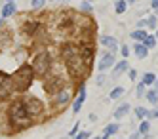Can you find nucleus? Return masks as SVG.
I'll return each instance as SVG.
<instances>
[{
  "label": "nucleus",
  "instance_id": "f257e3e1",
  "mask_svg": "<svg viewBox=\"0 0 158 139\" xmlns=\"http://www.w3.org/2000/svg\"><path fill=\"white\" fill-rule=\"evenodd\" d=\"M10 122H12V126H15V128H27V126L32 122V116L27 112L25 105H23V99L21 101H15L12 107H10Z\"/></svg>",
  "mask_w": 158,
  "mask_h": 139
},
{
  "label": "nucleus",
  "instance_id": "f03ea898",
  "mask_svg": "<svg viewBox=\"0 0 158 139\" xmlns=\"http://www.w3.org/2000/svg\"><path fill=\"white\" fill-rule=\"evenodd\" d=\"M32 76H35V71H32V67H31V65L19 67L17 71L14 73V76H12L14 88L19 90V91H25V90L32 84Z\"/></svg>",
  "mask_w": 158,
  "mask_h": 139
},
{
  "label": "nucleus",
  "instance_id": "7ed1b4c3",
  "mask_svg": "<svg viewBox=\"0 0 158 139\" xmlns=\"http://www.w3.org/2000/svg\"><path fill=\"white\" fill-rule=\"evenodd\" d=\"M67 67H69V74H71L73 78H82V76L86 74V71H88V63L84 61L82 53L73 55L71 59L67 61Z\"/></svg>",
  "mask_w": 158,
  "mask_h": 139
},
{
  "label": "nucleus",
  "instance_id": "20e7f679",
  "mask_svg": "<svg viewBox=\"0 0 158 139\" xmlns=\"http://www.w3.org/2000/svg\"><path fill=\"white\" fill-rule=\"evenodd\" d=\"M50 65H52L50 53L42 52V53H38V55L35 57V61H32V71H35V74H44V73L50 69Z\"/></svg>",
  "mask_w": 158,
  "mask_h": 139
},
{
  "label": "nucleus",
  "instance_id": "39448f33",
  "mask_svg": "<svg viewBox=\"0 0 158 139\" xmlns=\"http://www.w3.org/2000/svg\"><path fill=\"white\" fill-rule=\"evenodd\" d=\"M23 105H25L27 112L31 114L32 118H35V116H38V114L44 111V105H42V101H40V99H36V97H32V95H27V97L23 99Z\"/></svg>",
  "mask_w": 158,
  "mask_h": 139
},
{
  "label": "nucleus",
  "instance_id": "423d86ee",
  "mask_svg": "<svg viewBox=\"0 0 158 139\" xmlns=\"http://www.w3.org/2000/svg\"><path fill=\"white\" fill-rule=\"evenodd\" d=\"M14 90V82H12V76L4 74L0 71V99H6Z\"/></svg>",
  "mask_w": 158,
  "mask_h": 139
},
{
  "label": "nucleus",
  "instance_id": "0eeeda50",
  "mask_svg": "<svg viewBox=\"0 0 158 139\" xmlns=\"http://www.w3.org/2000/svg\"><path fill=\"white\" fill-rule=\"evenodd\" d=\"M112 65H114V55H112V52H109V53H105V55L99 59V67H97V69H99L101 73H105L107 69H110Z\"/></svg>",
  "mask_w": 158,
  "mask_h": 139
},
{
  "label": "nucleus",
  "instance_id": "6e6552de",
  "mask_svg": "<svg viewBox=\"0 0 158 139\" xmlns=\"http://www.w3.org/2000/svg\"><path fill=\"white\" fill-rule=\"evenodd\" d=\"M84 101H86V86H80V90H78V95H76V99H74V105H73V112H80Z\"/></svg>",
  "mask_w": 158,
  "mask_h": 139
},
{
  "label": "nucleus",
  "instance_id": "1a4fd4ad",
  "mask_svg": "<svg viewBox=\"0 0 158 139\" xmlns=\"http://www.w3.org/2000/svg\"><path fill=\"white\" fill-rule=\"evenodd\" d=\"M101 42H103L110 52H116V50H118V42L112 38V36H101Z\"/></svg>",
  "mask_w": 158,
  "mask_h": 139
},
{
  "label": "nucleus",
  "instance_id": "9d476101",
  "mask_svg": "<svg viewBox=\"0 0 158 139\" xmlns=\"http://www.w3.org/2000/svg\"><path fill=\"white\" fill-rule=\"evenodd\" d=\"M76 53H80V50L76 48V46H65L63 48V57H65V61H69L73 55H76Z\"/></svg>",
  "mask_w": 158,
  "mask_h": 139
},
{
  "label": "nucleus",
  "instance_id": "9b49d317",
  "mask_svg": "<svg viewBox=\"0 0 158 139\" xmlns=\"http://www.w3.org/2000/svg\"><path fill=\"white\" fill-rule=\"evenodd\" d=\"M133 52H135V55H137L139 59H145V57H147V53H149V48H147L145 44H135Z\"/></svg>",
  "mask_w": 158,
  "mask_h": 139
},
{
  "label": "nucleus",
  "instance_id": "f8f14e48",
  "mask_svg": "<svg viewBox=\"0 0 158 139\" xmlns=\"http://www.w3.org/2000/svg\"><path fill=\"white\" fill-rule=\"evenodd\" d=\"M128 112H130V105H128V103H124V105H120V107L114 111V118H116V120H120V118L126 116Z\"/></svg>",
  "mask_w": 158,
  "mask_h": 139
},
{
  "label": "nucleus",
  "instance_id": "ddd939ff",
  "mask_svg": "<svg viewBox=\"0 0 158 139\" xmlns=\"http://www.w3.org/2000/svg\"><path fill=\"white\" fill-rule=\"evenodd\" d=\"M128 67H130V65H128V61H126V59H124V61H120V63H116L114 71H112V76H114V78H116V76H120V74H122L124 71H126Z\"/></svg>",
  "mask_w": 158,
  "mask_h": 139
},
{
  "label": "nucleus",
  "instance_id": "4468645a",
  "mask_svg": "<svg viewBox=\"0 0 158 139\" xmlns=\"http://www.w3.org/2000/svg\"><path fill=\"white\" fill-rule=\"evenodd\" d=\"M14 14H15V4L14 2L4 4V8H2V17H10V15H14Z\"/></svg>",
  "mask_w": 158,
  "mask_h": 139
},
{
  "label": "nucleus",
  "instance_id": "2eb2a0df",
  "mask_svg": "<svg viewBox=\"0 0 158 139\" xmlns=\"http://www.w3.org/2000/svg\"><path fill=\"white\" fill-rule=\"evenodd\" d=\"M130 36H131V38H133V40H137V42H139V40H141V42H143V40H145V38H147V32H145V31H143V29H137V31H133V32H131V34H130Z\"/></svg>",
  "mask_w": 158,
  "mask_h": 139
},
{
  "label": "nucleus",
  "instance_id": "dca6fc26",
  "mask_svg": "<svg viewBox=\"0 0 158 139\" xmlns=\"http://www.w3.org/2000/svg\"><path fill=\"white\" fill-rule=\"evenodd\" d=\"M69 101V91L67 90H61L57 94V105H65V103Z\"/></svg>",
  "mask_w": 158,
  "mask_h": 139
},
{
  "label": "nucleus",
  "instance_id": "f3484780",
  "mask_svg": "<svg viewBox=\"0 0 158 139\" xmlns=\"http://www.w3.org/2000/svg\"><path fill=\"white\" fill-rule=\"evenodd\" d=\"M156 82V76L152 74V73H147L145 76H143V84L145 86H151V84H154Z\"/></svg>",
  "mask_w": 158,
  "mask_h": 139
},
{
  "label": "nucleus",
  "instance_id": "a211bd4d",
  "mask_svg": "<svg viewBox=\"0 0 158 139\" xmlns=\"http://www.w3.org/2000/svg\"><path fill=\"white\" fill-rule=\"evenodd\" d=\"M147 99H149V103H152V105H156V103H158V91L151 90L149 94H147Z\"/></svg>",
  "mask_w": 158,
  "mask_h": 139
},
{
  "label": "nucleus",
  "instance_id": "6ab92c4d",
  "mask_svg": "<svg viewBox=\"0 0 158 139\" xmlns=\"http://www.w3.org/2000/svg\"><path fill=\"white\" fill-rule=\"evenodd\" d=\"M126 8H128V4H126V0H118L116 2V14H124V11H126Z\"/></svg>",
  "mask_w": 158,
  "mask_h": 139
},
{
  "label": "nucleus",
  "instance_id": "aec40b11",
  "mask_svg": "<svg viewBox=\"0 0 158 139\" xmlns=\"http://www.w3.org/2000/svg\"><path fill=\"white\" fill-rule=\"evenodd\" d=\"M118 132V124H109L105 128V135H114Z\"/></svg>",
  "mask_w": 158,
  "mask_h": 139
},
{
  "label": "nucleus",
  "instance_id": "412c9836",
  "mask_svg": "<svg viewBox=\"0 0 158 139\" xmlns=\"http://www.w3.org/2000/svg\"><path fill=\"white\" fill-rule=\"evenodd\" d=\"M143 44L147 46V48H152V46L156 44V38H154V36H151V34H147V38L143 40Z\"/></svg>",
  "mask_w": 158,
  "mask_h": 139
},
{
  "label": "nucleus",
  "instance_id": "4be33fe9",
  "mask_svg": "<svg viewBox=\"0 0 158 139\" xmlns=\"http://www.w3.org/2000/svg\"><path fill=\"white\" fill-rule=\"evenodd\" d=\"M122 94H124V88H120V86H118V88H114V90L110 91V99H118Z\"/></svg>",
  "mask_w": 158,
  "mask_h": 139
},
{
  "label": "nucleus",
  "instance_id": "5701e85b",
  "mask_svg": "<svg viewBox=\"0 0 158 139\" xmlns=\"http://www.w3.org/2000/svg\"><path fill=\"white\" fill-rule=\"evenodd\" d=\"M149 128H151V126H149V122H141V126H139V133L141 135H147V133H149Z\"/></svg>",
  "mask_w": 158,
  "mask_h": 139
},
{
  "label": "nucleus",
  "instance_id": "b1692460",
  "mask_svg": "<svg viewBox=\"0 0 158 139\" xmlns=\"http://www.w3.org/2000/svg\"><path fill=\"white\" fill-rule=\"evenodd\" d=\"M147 112H149V111H147V109H143V107H137V109H135V114H137V118H139V120L147 116Z\"/></svg>",
  "mask_w": 158,
  "mask_h": 139
},
{
  "label": "nucleus",
  "instance_id": "393cba45",
  "mask_svg": "<svg viewBox=\"0 0 158 139\" xmlns=\"http://www.w3.org/2000/svg\"><path fill=\"white\" fill-rule=\"evenodd\" d=\"M31 4H32V8H42L46 4V0H31Z\"/></svg>",
  "mask_w": 158,
  "mask_h": 139
},
{
  "label": "nucleus",
  "instance_id": "a878e982",
  "mask_svg": "<svg viewBox=\"0 0 158 139\" xmlns=\"http://www.w3.org/2000/svg\"><path fill=\"white\" fill-rule=\"evenodd\" d=\"M137 95H139V97H143V95H145V84H143V82L137 86Z\"/></svg>",
  "mask_w": 158,
  "mask_h": 139
},
{
  "label": "nucleus",
  "instance_id": "bb28decb",
  "mask_svg": "<svg viewBox=\"0 0 158 139\" xmlns=\"http://www.w3.org/2000/svg\"><path fill=\"white\" fill-rule=\"evenodd\" d=\"M147 25H149L151 29H154L156 27V17H149V19H147Z\"/></svg>",
  "mask_w": 158,
  "mask_h": 139
},
{
  "label": "nucleus",
  "instance_id": "cd10ccee",
  "mask_svg": "<svg viewBox=\"0 0 158 139\" xmlns=\"http://www.w3.org/2000/svg\"><path fill=\"white\" fill-rule=\"evenodd\" d=\"M120 53H122L124 57H128V55H130V48H128V46H126V44H124V46H122V52H120Z\"/></svg>",
  "mask_w": 158,
  "mask_h": 139
},
{
  "label": "nucleus",
  "instance_id": "c85d7f7f",
  "mask_svg": "<svg viewBox=\"0 0 158 139\" xmlns=\"http://www.w3.org/2000/svg\"><path fill=\"white\" fill-rule=\"evenodd\" d=\"M88 137H89V133H88V132H82V133H78L74 139H88Z\"/></svg>",
  "mask_w": 158,
  "mask_h": 139
},
{
  "label": "nucleus",
  "instance_id": "c756f323",
  "mask_svg": "<svg viewBox=\"0 0 158 139\" xmlns=\"http://www.w3.org/2000/svg\"><path fill=\"white\" fill-rule=\"evenodd\" d=\"M147 116H151V118H158V109L151 111V112H147Z\"/></svg>",
  "mask_w": 158,
  "mask_h": 139
},
{
  "label": "nucleus",
  "instance_id": "7c9ffc66",
  "mask_svg": "<svg viewBox=\"0 0 158 139\" xmlns=\"http://www.w3.org/2000/svg\"><path fill=\"white\" fill-rule=\"evenodd\" d=\"M82 10H84V11H89V10H92V6H89L88 2H82Z\"/></svg>",
  "mask_w": 158,
  "mask_h": 139
},
{
  "label": "nucleus",
  "instance_id": "2f4dec72",
  "mask_svg": "<svg viewBox=\"0 0 158 139\" xmlns=\"http://www.w3.org/2000/svg\"><path fill=\"white\" fill-rule=\"evenodd\" d=\"M145 25H147V19L145 21H137V29H143Z\"/></svg>",
  "mask_w": 158,
  "mask_h": 139
},
{
  "label": "nucleus",
  "instance_id": "473e14b6",
  "mask_svg": "<svg viewBox=\"0 0 158 139\" xmlns=\"http://www.w3.org/2000/svg\"><path fill=\"white\" fill-rule=\"evenodd\" d=\"M101 84H103V74L97 76V86H101Z\"/></svg>",
  "mask_w": 158,
  "mask_h": 139
},
{
  "label": "nucleus",
  "instance_id": "72a5a7b5",
  "mask_svg": "<svg viewBox=\"0 0 158 139\" xmlns=\"http://www.w3.org/2000/svg\"><path fill=\"white\" fill-rule=\"evenodd\" d=\"M151 6H152L154 10H158V0H152V2H151Z\"/></svg>",
  "mask_w": 158,
  "mask_h": 139
},
{
  "label": "nucleus",
  "instance_id": "f704fd0d",
  "mask_svg": "<svg viewBox=\"0 0 158 139\" xmlns=\"http://www.w3.org/2000/svg\"><path fill=\"white\" fill-rule=\"evenodd\" d=\"M135 76H137V73H135V71H130V78L135 80Z\"/></svg>",
  "mask_w": 158,
  "mask_h": 139
},
{
  "label": "nucleus",
  "instance_id": "c9c22d12",
  "mask_svg": "<svg viewBox=\"0 0 158 139\" xmlns=\"http://www.w3.org/2000/svg\"><path fill=\"white\" fill-rule=\"evenodd\" d=\"M139 137H141V133H139V132H137V133H133V135H131V137H130V139H139Z\"/></svg>",
  "mask_w": 158,
  "mask_h": 139
},
{
  "label": "nucleus",
  "instance_id": "e433bc0d",
  "mask_svg": "<svg viewBox=\"0 0 158 139\" xmlns=\"http://www.w3.org/2000/svg\"><path fill=\"white\" fill-rule=\"evenodd\" d=\"M128 2H130V4H133V2H137V0H128Z\"/></svg>",
  "mask_w": 158,
  "mask_h": 139
},
{
  "label": "nucleus",
  "instance_id": "4c0bfd02",
  "mask_svg": "<svg viewBox=\"0 0 158 139\" xmlns=\"http://www.w3.org/2000/svg\"><path fill=\"white\" fill-rule=\"evenodd\" d=\"M156 91H158V80H156Z\"/></svg>",
  "mask_w": 158,
  "mask_h": 139
},
{
  "label": "nucleus",
  "instance_id": "58836bf2",
  "mask_svg": "<svg viewBox=\"0 0 158 139\" xmlns=\"http://www.w3.org/2000/svg\"><path fill=\"white\" fill-rule=\"evenodd\" d=\"M156 38H158V31H156Z\"/></svg>",
  "mask_w": 158,
  "mask_h": 139
},
{
  "label": "nucleus",
  "instance_id": "ea45409f",
  "mask_svg": "<svg viewBox=\"0 0 158 139\" xmlns=\"http://www.w3.org/2000/svg\"><path fill=\"white\" fill-rule=\"evenodd\" d=\"M0 25H2V19H0Z\"/></svg>",
  "mask_w": 158,
  "mask_h": 139
},
{
  "label": "nucleus",
  "instance_id": "a19ab883",
  "mask_svg": "<svg viewBox=\"0 0 158 139\" xmlns=\"http://www.w3.org/2000/svg\"><path fill=\"white\" fill-rule=\"evenodd\" d=\"M63 2H69V0H63Z\"/></svg>",
  "mask_w": 158,
  "mask_h": 139
},
{
  "label": "nucleus",
  "instance_id": "79ce46f5",
  "mask_svg": "<svg viewBox=\"0 0 158 139\" xmlns=\"http://www.w3.org/2000/svg\"><path fill=\"white\" fill-rule=\"evenodd\" d=\"M156 15H158V10H156Z\"/></svg>",
  "mask_w": 158,
  "mask_h": 139
},
{
  "label": "nucleus",
  "instance_id": "37998d69",
  "mask_svg": "<svg viewBox=\"0 0 158 139\" xmlns=\"http://www.w3.org/2000/svg\"><path fill=\"white\" fill-rule=\"evenodd\" d=\"M10 2H14V0H10Z\"/></svg>",
  "mask_w": 158,
  "mask_h": 139
}]
</instances>
